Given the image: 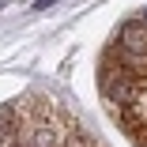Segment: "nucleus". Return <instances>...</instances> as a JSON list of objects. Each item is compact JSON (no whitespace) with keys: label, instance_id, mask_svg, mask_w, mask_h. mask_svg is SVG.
I'll use <instances>...</instances> for the list:
<instances>
[{"label":"nucleus","instance_id":"f257e3e1","mask_svg":"<svg viewBox=\"0 0 147 147\" xmlns=\"http://www.w3.org/2000/svg\"><path fill=\"white\" fill-rule=\"evenodd\" d=\"M113 45H117V49H125V53H132V57H147V26H143L140 19L121 23V30H117Z\"/></svg>","mask_w":147,"mask_h":147},{"label":"nucleus","instance_id":"f03ea898","mask_svg":"<svg viewBox=\"0 0 147 147\" xmlns=\"http://www.w3.org/2000/svg\"><path fill=\"white\" fill-rule=\"evenodd\" d=\"M57 0H34V11H45V8H53Z\"/></svg>","mask_w":147,"mask_h":147},{"label":"nucleus","instance_id":"7ed1b4c3","mask_svg":"<svg viewBox=\"0 0 147 147\" xmlns=\"http://www.w3.org/2000/svg\"><path fill=\"white\" fill-rule=\"evenodd\" d=\"M140 23H143V26H147V8H143V11H140Z\"/></svg>","mask_w":147,"mask_h":147}]
</instances>
